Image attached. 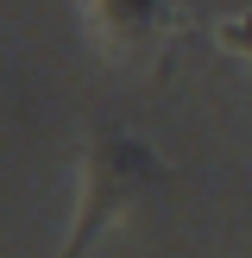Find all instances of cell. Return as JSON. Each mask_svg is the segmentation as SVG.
Returning <instances> with one entry per match:
<instances>
[{
    "mask_svg": "<svg viewBox=\"0 0 252 258\" xmlns=\"http://www.w3.org/2000/svg\"><path fill=\"white\" fill-rule=\"evenodd\" d=\"M170 176L176 170L158 158L151 139L126 133V126H107V120L88 126L82 164H76V221H70V233H63L57 258H88L95 239L107 233L113 221H126V214H133L151 189H164Z\"/></svg>",
    "mask_w": 252,
    "mask_h": 258,
    "instance_id": "obj_1",
    "label": "cell"
},
{
    "mask_svg": "<svg viewBox=\"0 0 252 258\" xmlns=\"http://www.w3.org/2000/svg\"><path fill=\"white\" fill-rule=\"evenodd\" d=\"M70 7L95 57L120 63V70H145L176 38V0H70Z\"/></svg>",
    "mask_w": 252,
    "mask_h": 258,
    "instance_id": "obj_2",
    "label": "cell"
},
{
    "mask_svg": "<svg viewBox=\"0 0 252 258\" xmlns=\"http://www.w3.org/2000/svg\"><path fill=\"white\" fill-rule=\"evenodd\" d=\"M214 44H221L227 57H246V63H252V7H246V13H227V19H214Z\"/></svg>",
    "mask_w": 252,
    "mask_h": 258,
    "instance_id": "obj_3",
    "label": "cell"
}]
</instances>
